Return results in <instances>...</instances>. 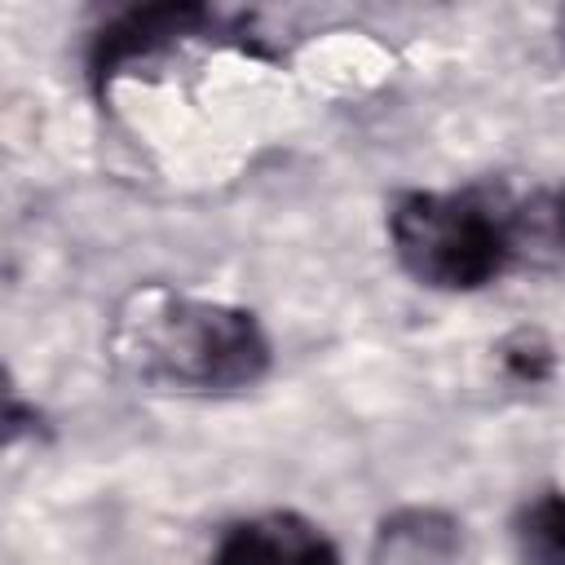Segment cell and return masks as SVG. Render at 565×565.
<instances>
[{
    "label": "cell",
    "mask_w": 565,
    "mask_h": 565,
    "mask_svg": "<svg viewBox=\"0 0 565 565\" xmlns=\"http://www.w3.org/2000/svg\"><path fill=\"white\" fill-rule=\"evenodd\" d=\"M119 362L154 388L234 393L269 371V340L247 309L137 291L115 327Z\"/></svg>",
    "instance_id": "obj_1"
},
{
    "label": "cell",
    "mask_w": 565,
    "mask_h": 565,
    "mask_svg": "<svg viewBox=\"0 0 565 565\" xmlns=\"http://www.w3.org/2000/svg\"><path fill=\"white\" fill-rule=\"evenodd\" d=\"M388 234L402 269L437 291H477L512 256L503 216L472 194H402L388 212Z\"/></svg>",
    "instance_id": "obj_2"
},
{
    "label": "cell",
    "mask_w": 565,
    "mask_h": 565,
    "mask_svg": "<svg viewBox=\"0 0 565 565\" xmlns=\"http://www.w3.org/2000/svg\"><path fill=\"white\" fill-rule=\"evenodd\" d=\"M216 565H340V556L313 521L296 512H265L238 521L221 539Z\"/></svg>",
    "instance_id": "obj_3"
},
{
    "label": "cell",
    "mask_w": 565,
    "mask_h": 565,
    "mask_svg": "<svg viewBox=\"0 0 565 565\" xmlns=\"http://www.w3.org/2000/svg\"><path fill=\"white\" fill-rule=\"evenodd\" d=\"M459 525L437 508H402L380 521L375 565H455L459 561Z\"/></svg>",
    "instance_id": "obj_4"
},
{
    "label": "cell",
    "mask_w": 565,
    "mask_h": 565,
    "mask_svg": "<svg viewBox=\"0 0 565 565\" xmlns=\"http://www.w3.org/2000/svg\"><path fill=\"white\" fill-rule=\"evenodd\" d=\"M521 565H565V490H543L512 521Z\"/></svg>",
    "instance_id": "obj_5"
},
{
    "label": "cell",
    "mask_w": 565,
    "mask_h": 565,
    "mask_svg": "<svg viewBox=\"0 0 565 565\" xmlns=\"http://www.w3.org/2000/svg\"><path fill=\"white\" fill-rule=\"evenodd\" d=\"M499 362L516 384H543L552 375V344L539 331H516L503 340Z\"/></svg>",
    "instance_id": "obj_6"
},
{
    "label": "cell",
    "mask_w": 565,
    "mask_h": 565,
    "mask_svg": "<svg viewBox=\"0 0 565 565\" xmlns=\"http://www.w3.org/2000/svg\"><path fill=\"white\" fill-rule=\"evenodd\" d=\"M556 234L565 238V190L556 194Z\"/></svg>",
    "instance_id": "obj_7"
}]
</instances>
